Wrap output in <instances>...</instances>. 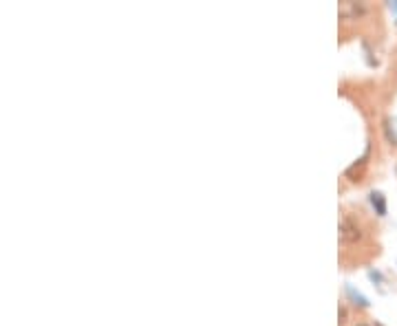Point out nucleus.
Segmentation results:
<instances>
[{
    "label": "nucleus",
    "instance_id": "obj_1",
    "mask_svg": "<svg viewBox=\"0 0 397 326\" xmlns=\"http://www.w3.org/2000/svg\"><path fill=\"white\" fill-rule=\"evenodd\" d=\"M340 265L345 269H356L369 265L382 252L380 227L369 212L358 205H347L340 212Z\"/></svg>",
    "mask_w": 397,
    "mask_h": 326
},
{
    "label": "nucleus",
    "instance_id": "obj_2",
    "mask_svg": "<svg viewBox=\"0 0 397 326\" xmlns=\"http://www.w3.org/2000/svg\"><path fill=\"white\" fill-rule=\"evenodd\" d=\"M340 16V34L342 36H356V31L360 36L371 34L375 25H382L380 9L369 3H340L338 9Z\"/></svg>",
    "mask_w": 397,
    "mask_h": 326
}]
</instances>
